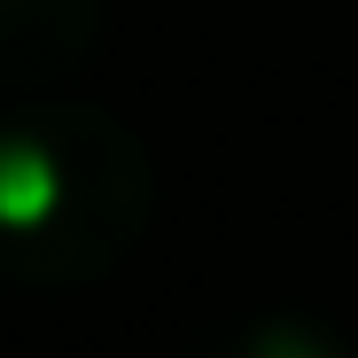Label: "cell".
I'll return each mask as SVG.
<instances>
[{
    "label": "cell",
    "instance_id": "obj_2",
    "mask_svg": "<svg viewBox=\"0 0 358 358\" xmlns=\"http://www.w3.org/2000/svg\"><path fill=\"white\" fill-rule=\"evenodd\" d=\"M109 0H0V86L63 78L94 47Z\"/></svg>",
    "mask_w": 358,
    "mask_h": 358
},
{
    "label": "cell",
    "instance_id": "obj_1",
    "mask_svg": "<svg viewBox=\"0 0 358 358\" xmlns=\"http://www.w3.org/2000/svg\"><path fill=\"white\" fill-rule=\"evenodd\" d=\"M148 226V156L94 101H39L0 125V265L39 288L109 273Z\"/></svg>",
    "mask_w": 358,
    "mask_h": 358
},
{
    "label": "cell",
    "instance_id": "obj_3",
    "mask_svg": "<svg viewBox=\"0 0 358 358\" xmlns=\"http://www.w3.org/2000/svg\"><path fill=\"white\" fill-rule=\"evenodd\" d=\"M187 358H343V350L304 320H250V327H226V335L195 343Z\"/></svg>",
    "mask_w": 358,
    "mask_h": 358
}]
</instances>
